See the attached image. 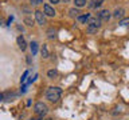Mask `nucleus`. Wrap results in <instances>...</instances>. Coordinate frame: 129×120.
Listing matches in <instances>:
<instances>
[{
    "instance_id": "nucleus-1",
    "label": "nucleus",
    "mask_w": 129,
    "mask_h": 120,
    "mask_svg": "<svg viewBox=\"0 0 129 120\" xmlns=\"http://www.w3.org/2000/svg\"><path fill=\"white\" fill-rule=\"evenodd\" d=\"M60 94H62V90H60L59 87H50L46 92V96H47V99L50 100V102L55 103V102L59 100Z\"/></svg>"
},
{
    "instance_id": "nucleus-2",
    "label": "nucleus",
    "mask_w": 129,
    "mask_h": 120,
    "mask_svg": "<svg viewBox=\"0 0 129 120\" xmlns=\"http://www.w3.org/2000/svg\"><path fill=\"white\" fill-rule=\"evenodd\" d=\"M34 111H35V114H36V115H39V116H44V115L47 114L48 108H47V106H46L44 103L39 102V103H36V104H35Z\"/></svg>"
},
{
    "instance_id": "nucleus-3",
    "label": "nucleus",
    "mask_w": 129,
    "mask_h": 120,
    "mask_svg": "<svg viewBox=\"0 0 129 120\" xmlns=\"http://www.w3.org/2000/svg\"><path fill=\"white\" fill-rule=\"evenodd\" d=\"M110 12H109L108 10H102L98 14V18H100V20L101 22H109V19H110Z\"/></svg>"
},
{
    "instance_id": "nucleus-4",
    "label": "nucleus",
    "mask_w": 129,
    "mask_h": 120,
    "mask_svg": "<svg viewBox=\"0 0 129 120\" xmlns=\"http://www.w3.org/2000/svg\"><path fill=\"white\" fill-rule=\"evenodd\" d=\"M35 19H36V22H38V24H40V26H43V24L46 23V18H44V14L42 11H35Z\"/></svg>"
},
{
    "instance_id": "nucleus-5",
    "label": "nucleus",
    "mask_w": 129,
    "mask_h": 120,
    "mask_svg": "<svg viewBox=\"0 0 129 120\" xmlns=\"http://www.w3.org/2000/svg\"><path fill=\"white\" fill-rule=\"evenodd\" d=\"M43 10H44V15H47V16H50V18H52V16H55V10L52 8L50 4H44V7H43Z\"/></svg>"
},
{
    "instance_id": "nucleus-6",
    "label": "nucleus",
    "mask_w": 129,
    "mask_h": 120,
    "mask_svg": "<svg viewBox=\"0 0 129 120\" xmlns=\"http://www.w3.org/2000/svg\"><path fill=\"white\" fill-rule=\"evenodd\" d=\"M87 24H91V26H95L97 28L101 27V20L100 18H90L87 20Z\"/></svg>"
},
{
    "instance_id": "nucleus-7",
    "label": "nucleus",
    "mask_w": 129,
    "mask_h": 120,
    "mask_svg": "<svg viewBox=\"0 0 129 120\" xmlns=\"http://www.w3.org/2000/svg\"><path fill=\"white\" fill-rule=\"evenodd\" d=\"M18 46H19V48L22 51H24L27 48V43H26V40H24L23 36H19V38H18Z\"/></svg>"
},
{
    "instance_id": "nucleus-8",
    "label": "nucleus",
    "mask_w": 129,
    "mask_h": 120,
    "mask_svg": "<svg viewBox=\"0 0 129 120\" xmlns=\"http://www.w3.org/2000/svg\"><path fill=\"white\" fill-rule=\"evenodd\" d=\"M124 14H125V11L122 10V8H117V10L113 12V16H114L116 19H122Z\"/></svg>"
},
{
    "instance_id": "nucleus-9",
    "label": "nucleus",
    "mask_w": 129,
    "mask_h": 120,
    "mask_svg": "<svg viewBox=\"0 0 129 120\" xmlns=\"http://www.w3.org/2000/svg\"><path fill=\"white\" fill-rule=\"evenodd\" d=\"M104 2H105V0H91L90 4H89V7H90V8H97V7H100Z\"/></svg>"
},
{
    "instance_id": "nucleus-10",
    "label": "nucleus",
    "mask_w": 129,
    "mask_h": 120,
    "mask_svg": "<svg viewBox=\"0 0 129 120\" xmlns=\"http://www.w3.org/2000/svg\"><path fill=\"white\" fill-rule=\"evenodd\" d=\"M31 54L32 55L38 54V43H36V42H32L31 43Z\"/></svg>"
},
{
    "instance_id": "nucleus-11",
    "label": "nucleus",
    "mask_w": 129,
    "mask_h": 120,
    "mask_svg": "<svg viewBox=\"0 0 129 120\" xmlns=\"http://www.w3.org/2000/svg\"><path fill=\"white\" fill-rule=\"evenodd\" d=\"M97 31H98V28H97L95 26H91V24H87V32H89V34H95V32Z\"/></svg>"
},
{
    "instance_id": "nucleus-12",
    "label": "nucleus",
    "mask_w": 129,
    "mask_h": 120,
    "mask_svg": "<svg viewBox=\"0 0 129 120\" xmlns=\"http://www.w3.org/2000/svg\"><path fill=\"white\" fill-rule=\"evenodd\" d=\"M90 19V15L86 14V15H82V16H78V20L81 23H87V20Z\"/></svg>"
},
{
    "instance_id": "nucleus-13",
    "label": "nucleus",
    "mask_w": 129,
    "mask_h": 120,
    "mask_svg": "<svg viewBox=\"0 0 129 120\" xmlns=\"http://www.w3.org/2000/svg\"><path fill=\"white\" fill-rule=\"evenodd\" d=\"M69 14H70L71 18H77V16H78V15L81 14V12H79L78 10H77V8H71V10L69 11Z\"/></svg>"
},
{
    "instance_id": "nucleus-14",
    "label": "nucleus",
    "mask_w": 129,
    "mask_h": 120,
    "mask_svg": "<svg viewBox=\"0 0 129 120\" xmlns=\"http://www.w3.org/2000/svg\"><path fill=\"white\" fill-rule=\"evenodd\" d=\"M47 76H48L50 79H54V78H56V76H58V72H56L55 70H50V71L47 72Z\"/></svg>"
},
{
    "instance_id": "nucleus-15",
    "label": "nucleus",
    "mask_w": 129,
    "mask_h": 120,
    "mask_svg": "<svg viewBox=\"0 0 129 120\" xmlns=\"http://www.w3.org/2000/svg\"><path fill=\"white\" fill-rule=\"evenodd\" d=\"M120 26H122V27H128V26H129V18H124V19H121V20H120Z\"/></svg>"
},
{
    "instance_id": "nucleus-16",
    "label": "nucleus",
    "mask_w": 129,
    "mask_h": 120,
    "mask_svg": "<svg viewBox=\"0 0 129 120\" xmlns=\"http://www.w3.org/2000/svg\"><path fill=\"white\" fill-rule=\"evenodd\" d=\"M74 3H75V7L81 8V7H83L85 4H86V0H74Z\"/></svg>"
},
{
    "instance_id": "nucleus-17",
    "label": "nucleus",
    "mask_w": 129,
    "mask_h": 120,
    "mask_svg": "<svg viewBox=\"0 0 129 120\" xmlns=\"http://www.w3.org/2000/svg\"><path fill=\"white\" fill-rule=\"evenodd\" d=\"M42 56H43L44 59L48 58V51H47V47L44 46V44H43V47H42Z\"/></svg>"
},
{
    "instance_id": "nucleus-18",
    "label": "nucleus",
    "mask_w": 129,
    "mask_h": 120,
    "mask_svg": "<svg viewBox=\"0 0 129 120\" xmlns=\"http://www.w3.org/2000/svg\"><path fill=\"white\" fill-rule=\"evenodd\" d=\"M24 23H26L27 24V26H34V22H32V20L31 19H28V18H26V19H24Z\"/></svg>"
},
{
    "instance_id": "nucleus-19",
    "label": "nucleus",
    "mask_w": 129,
    "mask_h": 120,
    "mask_svg": "<svg viewBox=\"0 0 129 120\" xmlns=\"http://www.w3.org/2000/svg\"><path fill=\"white\" fill-rule=\"evenodd\" d=\"M27 75H28V71H26V72H24V74H23V76H22V79H20V82H24V80H26V78H27Z\"/></svg>"
},
{
    "instance_id": "nucleus-20",
    "label": "nucleus",
    "mask_w": 129,
    "mask_h": 120,
    "mask_svg": "<svg viewBox=\"0 0 129 120\" xmlns=\"http://www.w3.org/2000/svg\"><path fill=\"white\" fill-rule=\"evenodd\" d=\"M48 34H50V35H48V38H50V39H52V38L55 36V35H52V30H50V31H48Z\"/></svg>"
},
{
    "instance_id": "nucleus-21",
    "label": "nucleus",
    "mask_w": 129,
    "mask_h": 120,
    "mask_svg": "<svg viewBox=\"0 0 129 120\" xmlns=\"http://www.w3.org/2000/svg\"><path fill=\"white\" fill-rule=\"evenodd\" d=\"M50 3H54V4H56V3H59V0H50Z\"/></svg>"
},
{
    "instance_id": "nucleus-22",
    "label": "nucleus",
    "mask_w": 129,
    "mask_h": 120,
    "mask_svg": "<svg viewBox=\"0 0 129 120\" xmlns=\"http://www.w3.org/2000/svg\"><path fill=\"white\" fill-rule=\"evenodd\" d=\"M30 2H31L32 4H38V3H36V0H30Z\"/></svg>"
},
{
    "instance_id": "nucleus-23",
    "label": "nucleus",
    "mask_w": 129,
    "mask_h": 120,
    "mask_svg": "<svg viewBox=\"0 0 129 120\" xmlns=\"http://www.w3.org/2000/svg\"><path fill=\"white\" fill-rule=\"evenodd\" d=\"M62 2H63V3H69L70 0H62Z\"/></svg>"
},
{
    "instance_id": "nucleus-24",
    "label": "nucleus",
    "mask_w": 129,
    "mask_h": 120,
    "mask_svg": "<svg viewBox=\"0 0 129 120\" xmlns=\"http://www.w3.org/2000/svg\"><path fill=\"white\" fill-rule=\"evenodd\" d=\"M36 3H38V4H39V3H42V0H36Z\"/></svg>"
},
{
    "instance_id": "nucleus-25",
    "label": "nucleus",
    "mask_w": 129,
    "mask_h": 120,
    "mask_svg": "<svg viewBox=\"0 0 129 120\" xmlns=\"http://www.w3.org/2000/svg\"><path fill=\"white\" fill-rule=\"evenodd\" d=\"M46 120H50V119H46Z\"/></svg>"
}]
</instances>
